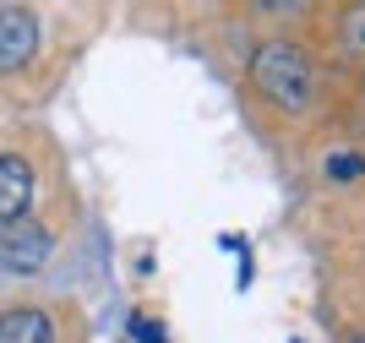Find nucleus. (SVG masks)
Instances as JSON below:
<instances>
[{
    "label": "nucleus",
    "instance_id": "obj_1",
    "mask_svg": "<svg viewBox=\"0 0 365 343\" xmlns=\"http://www.w3.org/2000/svg\"><path fill=\"white\" fill-rule=\"evenodd\" d=\"M251 88L278 109H305L317 98V66H311V55L300 44L273 39V44H262L251 55Z\"/></svg>",
    "mask_w": 365,
    "mask_h": 343
},
{
    "label": "nucleus",
    "instance_id": "obj_2",
    "mask_svg": "<svg viewBox=\"0 0 365 343\" xmlns=\"http://www.w3.org/2000/svg\"><path fill=\"white\" fill-rule=\"evenodd\" d=\"M49 256H55V235H49L38 218H11V224H0V267L6 272H22V278H33V272L49 267Z\"/></svg>",
    "mask_w": 365,
    "mask_h": 343
},
{
    "label": "nucleus",
    "instance_id": "obj_3",
    "mask_svg": "<svg viewBox=\"0 0 365 343\" xmlns=\"http://www.w3.org/2000/svg\"><path fill=\"white\" fill-rule=\"evenodd\" d=\"M33 49H38V22L22 6H0V71H16L28 66Z\"/></svg>",
    "mask_w": 365,
    "mask_h": 343
},
{
    "label": "nucleus",
    "instance_id": "obj_4",
    "mask_svg": "<svg viewBox=\"0 0 365 343\" xmlns=\"http://www.w3.org/2000/svg\"><path fill=\"white\" fill-rule=\"evenodd\" d=\"M33 208V164L16 153H0V224L28 218Z\"/></svg>",
    "mask_w": 365,
    "mask_h": 343
},
{
    "label": "nucleus",
    "instance_id": "obj_5",
    "mask_svg": "<svg viewBox=\"0 0 365 343\" xmlns=\"http://www.w3.org/2000/svg\"><path fill=\"white\" fill-rule=\"evenodd\" d=\"M0 343H55V322L38 305H16L0 311Z\"/></svg>",
    "mask_w": 365,
    "mask_h": 343
},
{
    "label": "nucleus",
    "instance_id": "obj_6",
    "mask_svg": "<svg viewBox=\"0 0 365 343\" xmlns=\"http://www.w3.org/2000/svg\"><path fill=\"white\" fill-rule=\"evenodd\" d=\"M327 175L333 180H354V175H365V158L360 153H333V158H327Z\"/></svg>",
    "mask_w": 365,
    "mask_h": 343
},
{
    "label": "nucleus",
    "instance_id": "obj_7",
    "mask_svg": "<svg viewBox=\"0 0 365 343\" xmlns=\"http://www.w3.org/2000/svg\"><path fill=\"white\" fill-rule=\"evenodd\" d=\"M344 39H349V49H365V0L349 6V16H344Z\"/></svg>",
    "mask_w": 365,
    "mask_h": 343
},
{
    "label": "nucleus",
    "instance_id": "obj_8",
    "mask_svg": "<svg viewBox=\"0 0 365 343\" xmlns=\"http://www.w3.org/2000/svg\"><path fill=\"white\" fill-rule=\"evenodd\" d=\"M131 332H137V343H164V327H158V322H148V316H137V322H131Z\"/></svg>",
    "mask_w": 365,
    "mask_h": 343
},
{
    "label": "nucleus",
    "instance_id": "obj_9",
    "mask_svg": "<svg viewBox=\"0 0 365 343\" xmlns=\"http://www.w3.org/2000/svg\"><path fill=\"white\" fill-rule=\"evenodd\" d=\"M251 6H262V11H300L305 0H251Z\"/></svg>",
    "mask_w": 365,
    "mask_h": 343
},
{
    "label": "nucleus",
    "instance_id": "obj_10",
    "mask_svg": "<svg viewBox=\"0 0 365 343\" xmlns=\"http://www.w3.org/2000/svg\"><path fill=\"white\" fill-rule=\"evenodd\" d=\"M349 343H365V332H360V338H349Z\"/></svg>",
    "mask_w": 365,
    "mask_h": 343
}]
</instances>
